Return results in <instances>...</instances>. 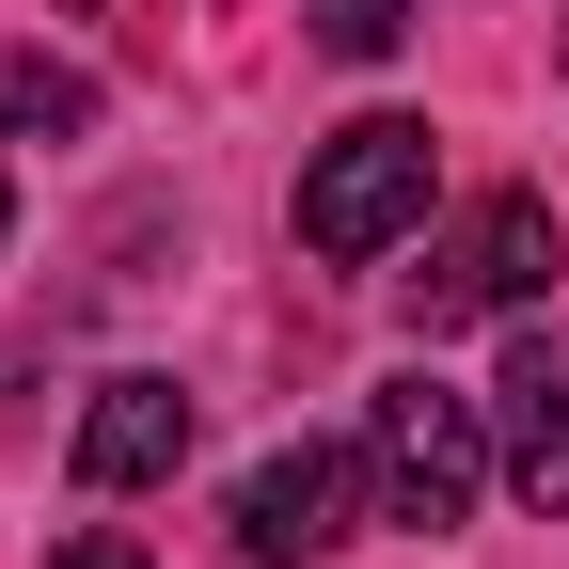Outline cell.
<instances>
[{
	"mask_svg": "<svg viewBox=\"0 0 569 569\" xmlns=\"http://www.w3.org/2000/svg\"><path fill=\"white\" fill-rule=\"evenodd\" d=\"M427 174H443V142H427L411 111H365V127H332V142H317V174H301V238H317L332 269L396 253V238L427 222Z\"/></svg>",
	"mask_w": 569,
	"mask_h": 569,
	"instance_id": "6da1fadb",
	"label": "cell"
},
{
	"mask_svg": "<svg viewBox=\"0 0 569 569\" xmlns=\"http://www.w3.org/2000/svg\"><path fill=\"white\" fill-rule=\"evenodd\" d=\"M365 475H380V522H411V538L475 522V490H490V427H475V396L396 380V396L365 411Z\"/></svg>",
	"mask_w": 569,
	"mask_h": 569,
	"instance_id": "7a4b0ae2",
	"label": "cell"
},
{
	"mask_svg": "<svg viewBox=\"0 0 569 569\" xmlns=\"http://www.w3.org/2000/svg\"><path fill=\"white\" fill-rule=\"evenodd\" d=\"M538 284H553V206H538V190H490L475 222H459L443 253L411 269V332H459V317H507V301H538Z\"/></svg>",
	"mask_w": 569,
	"mask_h": 569,
	"instance_id": "3957f363",
	"label": "cell"
},
{
	"mask_svg": "<svg viewBox=\"0 0 569 569\" xmlns=\"http://www.w3.org/2000/svg\"><path fill=\"white\" fill-rule=\"evenodd\" d=\"M348 538V459L332 443H269L253 475H238V553L253 569H317Z\"/></svg>",
	"mask_w": 569,
	"mask_h": 569,
	"instance_id": "277c9868",
	"label": "cell"
},
{
	"mask_svg": "<svg viewBox=\"0 0 569 569\" xmlns=\"http://www.w3.org/2000/svg\"><path fill=\"white\" fill-rule=\"evenodd\" d=\"M490 411H507V490L553 522L569 507V332H522L507 380H490Z\"/></svg>",
	"mask_w": 569,
	"mask_h": 569,
	"instance_id": "5b68a950",
	"label": "cell"
},
{
	"mask_svg": "<svg viewBox=\"0 0 569 569\" xmlns=\"http://www.w3.org/2000/svg\"><path fill=\"white\" fill-rule=\"evenodd\" d=\"M190 459V396L174 380H96V411H80V490H159Z\"/></svg>",
	"mask_w": 569,
	"mask_h": 569,
	"instance_id": "8992f818",
	"label": "cell"
},
{
	"mask_svg": "<svg viewBox=\"0 0 569 569\" xmlns=\"http://www.w3.org/2000/svg\"><path fill=\"white\" fill-rule=\"evenodd\" d=\"M96 127V80L48 48H0V142H80Z\"/></svg>",
	"mask_w": 569,
	"mask_h": 569,
	"instance_id": "52a82bcc",
	"label": "cell"
},
{
	"mask_svg": "<svg viewBox=\"0 0 569 569\" xmlns=\"http://www.w3.org/2000/svg\"><path fill=\"white\" fill-rule=\"evenodd\" d=\"M301 17H317V48H332V63H380V48H411L427 0H301Z\"/></svg>",
	"mask_w": 569,
	"mask_h": 569,
	"instance_id": "ba28073f",
	"label": "cell"
},
{
	"mask_svg": "<svg viewBox=\"0 0 569 569\" xmlns=\"http://www.w3.org/2000/svg\"><path fill=\"white\" fill-rule=\"evenodd\" d=\"M48 569H142V538H127V522H80V538L48 553Z\"/></svg>",
	"mask_w": 569,
	"mask_h": 569,
	"instance_id": "9c48e42d",
	"label": "cell"
},
{
	"mask_svg": "<svg viewBox=\"0 0 569 569\" xmlns=\"http://www.w3.org/2000/svg\"><path fill=\"white\" fill-rule=\"evenodd\" d=\"M63 17H127V0H63Z\"/></svg>",
	"mask_w": 569,
	"mask_h": 569,
	"instance_id": "30bf717a",
	"label": "cell"
},
{
	"mask_svg": "<svg viewBox=\"0 0 569 569\" xmlns=\"http://www.w3.org/2000/svg\"><path fill=\"white\" fill-rule=\"evenodd\" d=\"M0 238H17V190H0Z\"/></svg>",
	"mask_w": 569,
	"mask_h": 569,
	"instance_id": "8fae6325",
	"label": "cell"
}]
</instances>
